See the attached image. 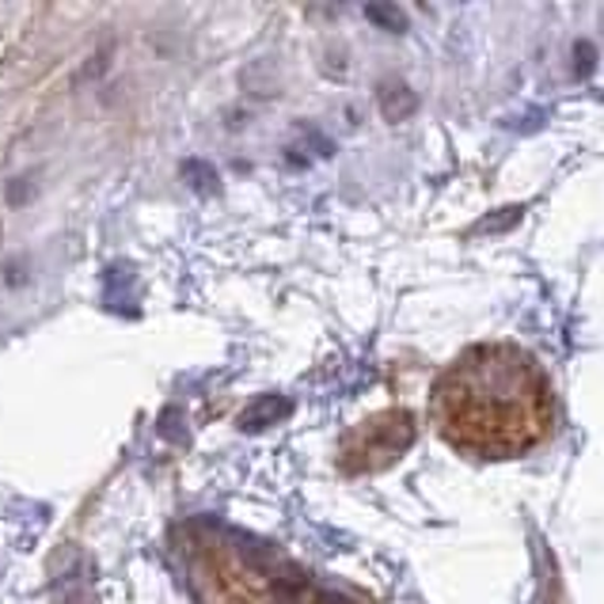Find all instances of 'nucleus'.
<instances>
[{"label":"nucleus","instance_id":"7ed1b4c3","mask_svg":"<svg viewBox=\"0 0 604 604\" xmlns=\"http://www.w3.org/2000/svg\"><path fill=\"white\" fill-rule=\"evenodd\" d=\"M183 176H187V183H191L194 191H202V194H213V191H218V171H213L210 163L187 160V163H183Z\"/></svg>","mask_w":604,"mask_h":604},{"label":"nucleus","instance_id":"f03ea898","mask_svg":"<svg viewBox=\"0 0 604 604\" xmlns=\"http://www.w3.org/2000/svg\"><path fill=\"white\" fill-rule=\"evenodd\" d=\"M286 411H289V403L282 400V395H263V400H255L252 407L240 414V426L244 430H266V426H274V422H278Z\"/></svg>","mask_w":604,"mask_h":604},{"label":"nucleus","instance_id":"f257e3e1","mask_svg":"<svg viewBox=\"0 0 604 604\" xmlns=\"http://www.w3.org/2000/svg\"><path fill=\"white\" fill-rule=\"evenodd\" d=\"M434 414L442 437L483 456H517L551 426V392L540 365L513 347L468 350L437 381Z\"/></svg>","mask_w":604,"mask_h":604}]
</instances>
